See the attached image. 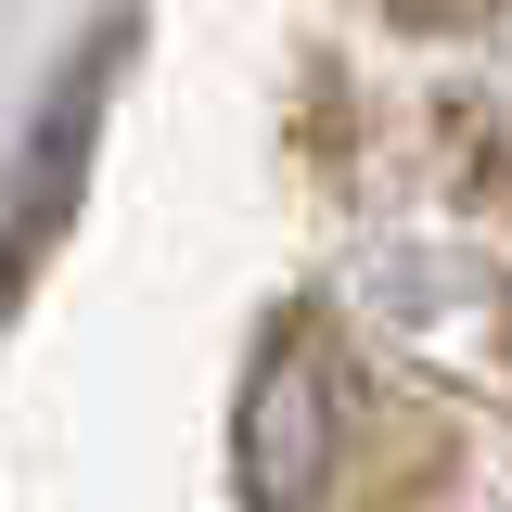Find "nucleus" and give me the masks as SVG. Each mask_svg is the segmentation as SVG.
Returning <instances> with one entry per match:
<instances>
[{
  "label": "nucleus",
  "instance_id": "obj_1",
  "mask_svg": "<svg viewBox=\"0 0 512 512\" xmlns=\"http://www.w3.org/2000/svg\"><path fill=\"white\" fill-rule=\"evenodd\" d=\"M103 103H116V39H90V52L52 77V103L26 116V154H13V180H0V282H26V269L64 244L77 180H90V141H103Z\"/></svg>",
  "mask_w": 512,
  "mask_h": 512
},
{
  "label": "nucleus",
  "instance_id": "obj_2",
  "mask_svg": "<svg viewBox=\"0 0 512 512\" xmlns=\"http://www.w3.org/2000/svg\"><path fill=\"white\" fill-rule=\"evenodd\" d=\"M320 461H333V346L295 320V333H269V359L244 384V500L295 512L320 487Z\"/></svg>",
  "mask_w": 512,
  "mask_h": 512
}]
</instances>
